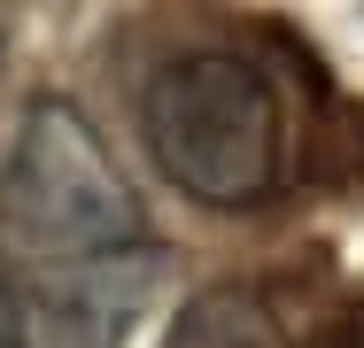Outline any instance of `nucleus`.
I'll return each instance as SVG.
<instances>
[{"mask_svg":"<svg viewBox=\"0 0 364 348\" xmlns=\"http://www.w3.org/2000/svg\"><path fill=\"white\" fill-rule=\"evenodd\" d=\"M140 132L155 170L202 209H256L287 178V101L240 47H186L147 77Z\"/></svg>","mask_w":364,"mask_h":348,"instance_id":"f257e3e1","label":"nucleus"},{"mask_svg":"<svg viewBox=\"0 0 364 348\" xmlns=\"http://www.w3.org/2000/svg\"><path fill=\"white\" fill-rule=\"evenodd\" d=\"M0 232L8 248L55 263V271H85V263H117L147 248V209L132 178L117 170V155L101 132L77 116V101H31L23 132L8 147L0 170Z\"/></svg>","mask_w":364,"mask_h":348,"instance_id":"f03ea898","label":"nucleus"},{"mask_svg":"<svg viewBox=\"0 0 364 348\" xmlns=\"http://www.w3.org/2000/svg\"><path fill=\"white\" fill-rule=\"evenodd\" d=\"M163 348H287V333L256 286H202L194 302H178Z\"/></svg>","mask_w":364,"mask_h":348,"instance_id":"7ed1b4c3","label":"nucleus"},{"mask_svg":"<svg viewBox=\"0 0 364 348\" xmlns=\"http://www.w3.org/2000/svg\"><path fill=\"white\" fill-rule=\"evenodd\" d=\"M0 348H39V317H31V294L0 271Z\"/></svg>","mask_w":364,"mask_h":348,"instance_id":"20e7f679","label":"nucleus"}]
</instances>
